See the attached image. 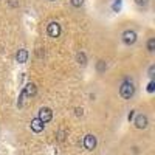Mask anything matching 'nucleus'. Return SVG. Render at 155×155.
Segmentation results:
<instances>
[{
    "instance_id": "f257e3e1",
    "label": "nucleus",
    "mask_w": 155,
    "mask_h": 155,
    "mask_svg": "<svg viewBox=\"0 0 155 155\" xmlns=\"http://www.w3.org/2000/svg\"><path fill=\"white\" fill-rule=\"evenodd\" d=\"M120 95H121L123 99H130L135 95V84H134L132 79L126 78V79L121 82V85H120Z\"/></svg>"
},
{
    "instance_id": "f03ea898",
    "label": "nucleus",
    "mask_w": 155,
    "mask_h": 155,
    "mask_svg": "<svg viewBox=\"0 0 155 155\" xmlns=\"http://www.w3.org/2000/svg\"><path fill=\"white\" fill-rule=\"evenodd\" d=\"M121 39H123V44L130 47V45H135V42L138 41V34L134 31V30H126L123 34H121Z\"/></svg>"
},
{
    "instance_id": "7ed1b4c3",
    "label": "nucleus",
    "mask_w": 155,
    "mask_h": 155,
    "mask_svg": "<svg viewBox=\"0 0 155 155\" xmlns=\"http://www.w3.org/2000/svg\"><path fill=\"white\" fill-rule=\"evenodd\" d=\"M62 33V27L58 23V22H50L47 25V34L50 37H53V39H58Z\"/></svg>"
},
{
    "instance_id": "20e7f679",
    "label": "nucleus",
    "mask_w": 155,
    "mask_h": 155,
    "mask_svg": "<svg viewBox=\"0 0 155 155\" xmlns=\"http://www.w3.org/2000/svg\"><path fill=\"white\" fill-rule=\"evenodd\" d=\"M37 118L41 120L44 124H47V123H50L51 120H53V110H51L50 107H41Z\"/></svg>"
},
{
    "instance_id": "39448f33",
    "label": "nucleus",
    "mask_w": 155,
    "mask_h": 155,
    "mask_svg": "<svg viewBox=\"0 0 155 155\" xmlns=\"http://www.w3.org/2000/svg\"><path fill=\"white\" fill-rule=\"evenodd\" d=\"M96 143L98 141H96V137L93 134H87L82 140V146H84L85 150H93L96 147Z\"/></svg>"
},
{
    "instance_id": "423d86ee",
    "label": "nucleus",
    "mask_w": 155,
    "mask_h": 155,
    "mask_svg": "<svg viewBox=\"0 0 155 155\" xmlns=\"http://www.w3.org/2000/svg\"><path fill=\"white\" fill-rule=\"evenodd\" d=\"M134 124H135L137 129H146L147 124H149V120L144 113H140V115L134 116Z\"/></svg>"
},
{
    "instance_id": "0eeeda50",
    "label": "nucleus",
    "mask_w": 155,
    "mask_h": 155,
    "mask_svg": "<svg viewBox=\"0 0 155 155\" xmlns=\"http://www.w3.org/2000/svg\"><path fill=\"white\" fill-rule=\"evenodd\" d=\"M22 90H23L25 96H28V98H33L37 93V87L33 82H27V84H25V87H22Z\"/></svg>"
},
{
    "instance_id": "6e6552de",
    "label": "nucleus",
    "mask_w": 155,
    "mask_h": 155,
    "mask_svg": "<svg viewBox=\"0 0 155 155\" xmlns=\"http://www.w3.org/2000/svg\"><path fill=\"white\" fill-rule=\"evenodd\" d=\"M30 129H31L34 134H41L44 129H45V124L39 120V118H34V120H31V123H30Z\"/></svg>"
},
{
    "instance_id": "1a4fd4ad",
    "label": "nucleus",
    "mask_w": 155,
    "mask_h": 155,
    "mask_svg": "<svg viewBox=\"0 0 155 155\" xmlns=\"http://www.w3.org/2000/svg\"><path fill=\"white\" fill-rule=\"evenodd\" d=\"M28 56H30L28 50H25V48H20V50L17 51V54H16V61H17L19 64H25V62L28 61Z\"/></svg>"
},
{
    "instance_id": "9d476101",
    "label": "nucleus",
    "mask_w": 155,
    "mask_h": 155,
    "mask_svg": "<svg viewBox=\"0 0 155 155\" xmlns=\"http://www.w3.org/2000/svg\"><path fill=\"white\" fill-rule=\"evenodd\" d=\"M106 70H107V62L102 61V59L98 61V62H96V71H98V73H104Z\"/></svg>"
},
{
    "instance_id": "9b49d317",
    "label": "nucleus",
    "mask_w": 155,
    "mask_h": 155,
    "mask_svg": "<svg viewBox=\"0 0 155 155\" xmlns=\"http://www.w3.org/2000/svg\"><path fill=\"white\" fill-rule=\"evenodd\" d=\"M76 61H78V64H81V65H85L87 64V56H85L84 51H79V53L76 54Z\"/></svg>"
},
{
    "instance_id": "f8f14e48",
    "label": "nucleus",
    "mask_w": 155,
    "mask_h": 155,
    "mask_svg": "<svg viewBox=\"0 0 155 155\" xmlns=\"http://www.w3.org/2000/svg\"><path fill=\"white\" fill-rule=\"evenodd\" d=\"M147 51L149 53H153L155 51V37H150L147 41Z\"/></svg>"
},
{
    "instance_id": "ddd939ff",
    "label": "nucleus",
    "mask_w": 155,
    "mask_h": 155,
    "mask_svg": "<svg viewBox=\"0 0 155 155\" xmlns=\"http://www.w3.org/2000/svg\"><path fill=\"white\" fill-rule=\"evenodd\" d=\"M121 2L123 0H115L113 2V5H112V11L113 12H120L121 11Z\"/></svg>"
},
{
    "instance_id": "4468645a",
    "label": "nucleus",
    "mask_w": 155,
    "mask_h": 155,
    "mask_svg": "<svg viewBox=\"0 0 155 155\" xmlns=\"http://www.w3.org/2000/svg\"><path fill=\"white\" fill-rule=\"evenodd\" d=\"M146 90H147V93H153L155 92V81L153 79H150V82L147 84V88Z\"/></svg>"
},
{
    "instance_id": "2eb2a0df",
    "label": "nucleus",
    "mask_w": 155,
    "mask_h": 155,
    "mask_svg": "<svg viewBox=\"0 0 155 155\" xmlns=\"http://www.w3.org/2000/svg\"><path fill=\"white\" fill-rule=\"evenodd\" d=\"M70 3H71V6H74V8H81V6L84 5V0H70Z\"/></svg>"
},
{
    "instance_id": "dca6fc26",
    "label": "nucleus",
    "mask_w": 155,
    "mask_h": 155,
    "mask_svg": "<svg viewBox=\"0 0 155 155\" xmlns=\"http://www.w3.org/2000/svg\"><path fill=\"white\" fill-rule=\"evenodd\" d=\"M135 3H137L138 6H141V8H146V6L149 5V0H135Z\"/></svg>"
},
{
    "instance_id": "f3484780",
    "label": "nucleus",
    "mask_w": 155,
    "mask_h": 155,
    "mask_svg": "<svg viewBox=\"0 0 155 155\" xmlns=\"http://www.w3.org/2000/svg\"><path fill=\"white\" fill-rule=\"evenodd\" d=\"M147 76L150 78V79H153V76H155V65L152 64V65L149 67V70H147Z\"/></svg>"
},
{
    "instance_id": "a211bd4d",
    "label": "nucleus",
    "mask_w": 155,
    "mask_h": 155,
    "mask_svg": "<svg viewBox=\"0 0 155 155\" xmlns=\"http://www.w3.org/2000/svg\"><path fill=\"white\" fill-rule=\"evenodd\" d=\"M65 134H67L65 130H59V132H58V140H59V141H64V138H65Z\"/></svg>"
},
{
    "instance_id": "6ab92c4d",
    "label": "nucleus",
    "mask_w": 155,
    "mask_h": 155,
    "mask_svg": "<svg viewBox=\"0 0 155 155\" xmlns=\"http://www.w3.org/2000/svg\"><path fill=\"white\" fill-rule=\"evenodd\" d=\"M134 116H135V110H130V112H129V115H127L129 123H132V121H134Z\"/></svg>"
},
{
    "instance_id": "aec40b11",
    "label": "nucleus",
    "mask_w": 155,
    "mask_h": 155,
    "mask_svg": "<svg viewBox=\"0 0 155 155\" xmlns=\"http://www.w3.org/2000/svg\"><path fill=\"white\" fill-rule=\"evenodd\" d=\"M74 112H76V116H82V115H84V113H82L84 110H82V109H79V107L74 109Z\"/></svg>"
},
{
    "instance_id": "412c9836",
    "label": "nucleus",
    "mask_w": 155,
    "mask_h": 155,
    "mask_svg": "<svg viewBox=\"0 0 155 155\" xmlns=\"http://www.w3.org/2000/svg\"><path fill=\"white\" fill-rule=\"evenodd\" d=\"M50 2H54V0H50Z\"/></svg>"
}]
</instances>
